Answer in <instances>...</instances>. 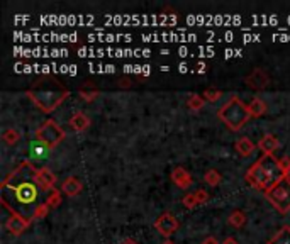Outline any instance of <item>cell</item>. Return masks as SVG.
Masks as SVG:
<instances>
[{
    "label": "cell",
    "mask_w": 290,
    "mask_h": 244,
    "mask_svg": "<svg viewBox=\"0 0 290 244\" xmlns=\"http://www.w3.org/2000/svg\"><path fill=\"white\" fill-rule=\"evenodd\" d=\"M258 163L263 168L265 175H267L268 178V190H272V188L277 187L280 181L285 180V168L282 166V161L277 160L273 154H263V156L258 160Z\"/></svg>",
    "instance_id": "cell-4"
},
{
    "label": "cell",
    "mask_w": 290,
    "mask_h": 244,
    "mask_svg": "<svg viewBox=\"0 0 290 244\" xmlns=\"http://www.w3.org/2000/svg\"><path fill=\"white\" fill-rule=\"evenodd\" d=\"M171 181H173L178 188H182V190H187V188H190V185L193 183V178L190 177V173H188L185 168L178 166L171 171Z\"/></svg>",
    "instance_id": "cell-12"
},
{
    "label": "cell",
    "mask_w": 290,
    "mask_h": 244,
    "mask_svg": "<svg viewBox=\"0 0 290 244\" xmlns=\"http://www.w3.org/2000/svg\"><path fill=\"white\" fill-rule=\"evenodd\" d=\"M119 85L120 87H122V85L124 87H127V85H129V80H119Z\"/></svg>",
    "instance_id": "cell-34"
},
{
    "label": "cell",
    "mask_w": 290,
    "mask_h": 244,
    "mask_svg": "<svg viewBox=\"0 0 290 244\" xmlns=\"http://www.w3.org/2000/svg\"><path fill=\"white\" fill-rule=\"evenodd\" d=\"M99 97V92L97 90H85V88H82L80 90V98L82 100H85V102H92V100H95V98Z\"/></svg>",
    "instance_id": "cell-28"
},
{
    "label": "cell",
    "mask_w": 290,
    "mask_h": 244,
    "mask_svg": "<svg viewBox=\"0 0 290 244\" xmlns=\"http://www.w3.org/2000/svg\"><path fill=\"white\" fill-rule=\"evenodd\" d=\"M70 126L75 132H84V130H87L90 127V119L84 112H75L70 119Z\"/></svg>",
    "instance_id": "cell-17"
},
{
    "label": "cell",
    "mask_w": 290,
    "mask_h": 244,
    "mask_svg": "<svg viewBox=\"0 0 290 244\" xmlns=\"http://www.w3.org/2000/svg\"><path fill=\"white\" fill-rule=\"evenodd\" d=\"M31 222H33L31 219H26V217H22V215L10 214V217L5 221V228L12 236H20L29 229Z\"/></svg>",
    "instance_id": "cell-9"
},
{
    "label": "cell",
    "mask_w": 290,
    "mask_h": 244,
    "mask_svg": "<svg viewBox=\"0 0 290 244\" xmlns=\"http://www.w3.org/2000/svg\"><path fill=\"white\" fill-rule=\"evenodd\" d=\"M221 244H238V241H236V238H226Z\"/></svg>",
    "instance_id": "cell-31"
},
{
    "label": "cell",
    "mask_w": 290,
    "mask_h": 244,
    "mask_svg": "<svg viewBox=\"0 0 290 244\" xmlns=\"http://www.w3.org/2000/svg\"><path fill=\"white\" fill-rule=\"evenodd\" d=\"M267 244H290V226H284Z\"/></svg>",
    "instance_id": "cell-21"
},
{
    "label": "cell",
    "mask_w": 290,
    "mask_h": 244,
    "mask_svg": "<svg viewBox=\"0 0 290 244\" xmlns=\"http://www.w3.org/2000/svg\"><path fill=\"white\" fill-rule=\"evenodd\" d=\"M43 188L37 183V168L31 161H22L0 183V202L10 214L33 221V214L41 204Z\"/></svg>",
    "instance_id": "cell-1"
},
{
    "label": "cell",
    "mask_w": 290,
    "mask_h": 244,
    "mask_svg": "<svg viewBox=\"0 0 290 244\" xmlns=\"http://www.w3.org/2000/svg\"><path fill=\"white\" fill-rule=\"evenodd\" d=\"M50 209H51V207L46 204V202H41V204L36 207V211H34L33 221H41V219L48 217V214H50Z\"/></svg>",
    "instance_id": "cell-25"
},
{
    "label": "cell",
    "mask_w": 290,
    "mask_h": 244,
    "mask_svg": "<svg viewBox=\"0 0 290 244\" xmlns=\"http://www.w3.org/2000/svg\"><path fill=\"white\" fill-rule=\"evenodd\" d=\"M244 178H246L248 183H250L253 188H256V190H263V192L268 190V178L258 161L253 164V166H250V170L246 171V177Z\"/></svg>",
    "instance_id": "cell-8"
},
{
    "label": "cell",
    "mask_w": 290,
    "mask_h": 244,
    "mask_svg": "<svg viewBox=\"0 0 290 244\" xmlns=\"http://www.w3.org/2000/svg\"><path fill=\"white\" fill-rule=\"evenodd\" d=\"M178 228H180V222L177 221V217H175L171 212H163V214L154 221V229H156L165 239H170L171 236L178 231Z\"/></svg>",
    "instance_id": "cell-7"
},
{
    "label": "cell",
    "mask_w": 290,
    "mask_h": 244,
    "mask_svg": "<svg viewBox=\"0 0 290 244\" xmlns=\"http://www.w3.org/2000/svg\"><path fill=\"white\" fill-rule=\"evenodd\" d=\"M20 139H22V134H20V130L14 129V127H7V129H3L2 141L5 144H9V146H14V144H17Z\"/></svg>",
    "instance_id": "cell-19"
},
{
    "label": "cell",
    "mask_w": 290,
    "mask_h": 244,
    "mask_svg": "<svg viewBox=\"0 0 290 244\" xmlns=\"http://www.w3.org/2000/svg\"><path fill=\"white\" fill-rule=\"evenodd\" d=\"M221 97H222V92L217 90V88H207V90L204 92V100L207 102H217Z\"/></svg>",
    "instance_id": "cell-26"
},
{
    "label": "cell",
    "mask_w": 290,
    "mask_h": 244,
    "mask_svg": "<svg viewBox=\"0 0 290 244\" xmlns=\"http://www.w3.org/2000/svg\"><path fill=\"white\" fill-rule=\"evenodd\" d=\"M285 180L290 183V164H289V168H287V171H285Z\"/></svg>",
    "instance_id": "cell-33"
},
{
    "label": "cell",
    "mask_w": 290,
    "mask_h": 244,
    "mask_svg": "<svg viewBox=\"0 0 290 244\" xmlns=\"http://www.w3.org/2000/svg\"><path fill=\"white\" fill-rule=\"evenodd\" d=\"M120 244H137V243H136V239H133V238H126Z\"/></svg>",
    "instance_id": "cell-32"
},
{
    "label": "cell",
    "mask_w": 290,
    "mask_h": 244,
    "mask_svg": "<svg viewBox=\"0 0 290 244\" xmlns=\"http://www.w3.org/2000/svg\"><path fill=\"white\" fill-rule=\"evenodd\" d=\"M182 204H184L185 209H195L199 207V200H197L195 197V192H192V194H187L184 198H182Z\"/></svg>",
    "instance_id": "cell-27"
},
{
    "label": "cell",
    "mask_w": 290,
    "mask_h": 244,
    "mask_svg": "<svg viewBox=\"0 0 290 244\" xmlns=\"http://www.w3.org/2000/svg\"><path fill=\"white\" fill-rule=\"evenodd\" d=\"M82 190H84V185L80 183L77 177H68L61 185V192L67 197H77L78 194H82Z\"/></svg>",
    "instance_id": "cell-14"
},
{
    "label": "cell",
    "mask_w": 290,
    "mask_h": 244,
    "mask_svg": "<svg viewBox=\"0 0 290 244\" xmlns=\"http://www.w3.org/2000/svg\"><path fill=\"white\" fill-rule=\"evenodd\" d=\"M36 139L41 141L43 144H46L50 149H54L65 139V130L56 122L50 119V121H46L36 130Z\"/></svg>",
    "instance_id": "cell-6"
},
{
    "label": "cell",
    "mask_w": 290,
    "mask_h": 244,
    "mask_svg": "<svg viewBox=\"0 0 290 244\" xmlns=\"http://www.w3.org/2000/svg\"><path fill=\"white\" fill-rule=\"evenodd\" d=\"M217 117L224 122V126L227 129L234 130H241L244 127V124L251 119L250 109H248V104H244L239 97L233 95L231 98H227L226 104L217 111Z\"/></svg>",
    "instance_id": "cell-3"
},
{
    "label": "cell",
    "mask_w": 290,
    "mask_h": 244,
    "mask_svg": "<svg viewBox=\"0 0 290 244\" xmlns=\"http://www.w3.org/2000/svg\"><path fill=\"white\" fill-rule=\"evenodd\" d=\"M204 104H205V100H204L202 95H190V98L187 100V107L190 109L192 112H199L204 109Z\"/></svg>",
    "instance_id": "cell-24"
},
{
    "label": "cell",
    "mask_w": 290,
    "mask_h": 244,
    "mask_svg": "<svg viewBox=\"0 0 290 244\" xmlns=\"http://www.w3.org/2000/svg\"><path fill=\"white\" fill-rule=\"evenodd\" d=\"M56 175L50 170L48 166L37 168V183L43 188V192H48L50 194L51 190H54V185H56Z\"/></svg>",
    "instance_id": "cell-11"
},
{
    "label": "cell",
    "mask_w": 290,
    "mask_h": 244,
    "mask_svg": "<svg viewBox=\"0 0 290 244\" xmlns=\"http://www.w3.org/2000/svg\"><path fill=\"white\" fill-rule=\"evenodd\" d=\"M61 194H63V192L61 190H56V188H54V190H51L50 194H48V197H46V204L50 205L51 209H56V207H60L61 205V202H63V197H61Z\"/></svg>",
    "instance_id": "cell-22"
},
{
    "label": "cell",
    "mask_w": 290,
    "mask_h": 244,
    "mask_svg": "<svg viewBox=\"0 0 290 244\" xmlns=\"http://www.w3.org/2000/svg\"><path fill=\"white\" fill-rule=\"evenodd\" d=\"M195 197H197V200H199V205L207 204V202H209V194H207V190H197Z\"/></svg>",
    "instance_id": "cell-29"
},
{
    "label": "cell",
    "mask_w": 290,
    "mask_h": 244,
    "mask_svg": "<svg viewBox=\"0 0 290 244\" xmlns=\"http://www.w3.org/2000/svg\"><path fill=\"white\" fill-rule=\"evenodd\" d=\"M204 180H205V183L209 185V187H217V185L221 183V180H222V177H221V173L217 170H207L205 175H204Z\"/></svg>",
    "instance_id": "cell-23"
},
{
    "label": "cell",
    "mask_w": 290,
    "mask_h": 244,
    "mask_svg": "<svg viewBox=\"0 0 290 244\" xmlns=\"http://www.w3.org/2000/svg\"><path fill=\"white\" fill-rule=\"evenodd\" d=\"M202 244H221V243L217 241V238H214V236H207V238L202 241Z\"/></svg>",
    "instance_id": "cell-30"
},
{
    "label": "cell",
    "mask_w": 290,
    "mask_h": 244,
    "mask_svg": "<svg viewBox=\"0 0 290 244\" xmlns=\"http://www.w3.org/2000/svg\"><path fill=\"white\" fill-rule=\"evenodd\" d=\"M246 221H248V217H246V214H244L243 211H239V209H236V211H233L229 214V219H227V222H229L233 228H243L244 224H246Z\"/></svg>",
    "instance_id": "cell-20"
},
{
    "label": "cell",
    "mask_w": 290,
    "mask_h": 244,
    "mask_svg": "<svg viewBox=\"0 0 290 244\" xmlns=\"http://www.w3.org/2000/svg\"><path fill=\"white\" fill-rule=\"evenodd\" d=\"M51 153V149L46 146V144H43L41 141H33V143L29 144V156L31 160H36V161H43L48 158V154Z\"/></svg>",
    "instance_id": "cell-15"
},
{
    "label": "cell",
    "mask_w": 290,
    "mask_h": 244,
    "mask_svg": "<svg viewBox=\"0 0 290 244\" xmlns=\"http://www.w3.org/2000/svg\"><path fill=\"white\" fill-rule=\"evenodd\" d=\"M234 149L238 151V154H239V156L248 158V156H251V154L255 153V149H256V144H255L250 137H239V139L234 143Z\"/></svg>",
    "instance_id": "cell-16"
},
{
    "label": "cell",
    "mask_w": 290,
    "mask_h": 244,
    "mask_svg": "<svg viewBox=\"0 0 290 244\" xmlns=\"http://www.w3.org/2000/svg\"><path fill=\"white\" fill-rule=\"evenodd\" d=\"M265 197L280 214L290 212V183L287 180L280 181L277 187L265 192Z\"/></svg>",
    "instance_id": "cell-5"
},
{
    "label": "cell",
    "mask_w": 290,
    "mask_h": 244,
    "mask_svg": "<svg viewBox=\"0 0 290 244\" xmlns=\"http://www.w3.org/2000/svg\"><path fill=\"white\" fill-rule=\"evenodd\" d=\"M163 244H175V243L171 241V239H165V241H163Z\"/></svg>",
    "instance_id": "cell-35"
},
{
    "label": "cell",
    "mask_w": 290,
    "mask_h": 244,
    "mask_svg": "<svg viewBox=\"0 0 290 244\" xmlns=\"http://www.w3.org/2000/svg\"><path fill=\"white\" fill-rule=\"evenodd\" d=\"M68 95H70V90H67L60 83H53L51 87H41L39 83H36V87L27 90V97L44 114H50L54 109L60 107Z\"/></svg>",
    "instance_id": "cell-2"
},
{
    "label": "cell",
    "mask_w": 290,
    "mask_h": 244,
    "mask_svg": "<svg viewBox=\"0 0 290 244\" xmlns=\"http://www.w3.org/2000/svg\"><path fill=\"white\" fill-rule=\"evenodd\" d=\"M258 147L263 151V154H273L277 149H280V139L273 134H265L258 141Z\"/></svg>",
    "instance_id": "cell-13"
},
{
    "label": "cell",
    "mask_w": 290,
    "mask_h": 244,
    "mask_svg": "<svg viewBox=\"0 0 290 244\" xmlns=\"http://www.w3.org/2000/svg\"><path fill=\"white\" fill-rule=\"evenodd\" d=\"M268 83H270V78H268V75L265 73L263 70H260V68H255L246 77V85L250 88H253V90H263V88L268 87Z\"/></svg>",
    "instance_id": "cell-10"
},
{
    "label": "cell",
    "mask_w": 290,
    "mask_h": 244,
    "mask_svg": "<svg viewBox=\"0 0 290 244\" xmlns=\"http://www.w3.org/2000/svg\"><path fill=\"white\" fill-rule=\"evenodd\" d=\"M248 109H250V114H251V117H261V115H265L267 114V111H268V105L265 104V100L263 98H260V97H255L253 100L248 104Z\"/></svg>",
    "instance_id": "cell-18"
}]
</instances>
